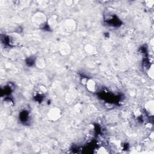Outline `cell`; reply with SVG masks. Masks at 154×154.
I'll return each mask as SVG.
<instances>
[{
    "instance_id": "obj_13",
    "label": "cell",
    "mask_w": 154,
    "mask_h": 154,
    "mask_svg": "<svg viewBox=\"0 0 154 154\" xmlns=\"http://www.w3.org/2000/svg\"><path fill=\"white\" fill-rule=\"evenodd\" d=\"M148 74L150 78H151L152 79L153 78V65L152 64L150 66V67L148 69Z\"/></svg>"
},
{
    "instance_id": "obj_4",
    "label": "cell",
    "mask_w": 154,
    "mask_h": 154,
    "mask_svg": "<svg viewBox=\"0 0 154 154\" xmlns=\"http://www.w3.org/2000/svg\"><path fill=\"white\" fill-rule=\"evenodd\" d=\"M84 86L86 87V89L90 92L94 93L97 90V83L95 81H94L93 79H87Z\"/></svg>"
},
{
    "instance_id": "obj_5",
    "label": "cell",
    "mask_w": 154,
    "mask_h": 154,
    "mask_svg": "<svg viewBox=\"0 0 154 154\" xmlns=\"http://www.w3.org/2000/svg\"><path fill=\"white\" fill-rule=\"evenodd\" d=\"M77 27L76 22L71 19H69L66 20L65 22V28L69 31H72L75 30Z\"/></svg>"
},
{
    "instance_id": "obj_2",
    "label": "cell",
    "mask_w": 154,
    "mask_h": 154,
    "mask_svg": "<svg viewBox=\"0 0 154 154\" xmlns=\"http://www.w3.org/2000/svg\"><path fill=\"white\" fill-rule=\"evenodd\" d=\"M9 43L12 46H18L22 43V38L21 35L16 33H10L7 35Z\"/></svg>"
},
{
    "instance_id": "obj_14",
    "label": "cell",
    "mask_w": 154,
    "mask_h": 154,
    "mask_svg": "<svg viewBox=\"0 0 154 154\" xmlns=\"http://www.w3.org/2000/svg\"><path fill=\"white\" fill-rule=\"evenodd\" d=\"M98 153H108V152H107V150H106L105 148H104V147H101V148H99L98 149Z\"/></svg>"
},
{
    "instance_id": "obj_7",
    "label": "cell",
    "mask_w": 154,
    "mask_h": 154,
    "mask_svg": "<svg viewBox=\"0 0 154 154\" xmlns=\"http://www.w3.org/2000/svg\"><path fill=\"white\" fill-rule=\"evenodd\" d=\"M59 50H60V52L62 55H67L70 54L71 51V48L69 44L66 43H63L60 46Z\"/></svg>"
},
{
    "instance_id": "obj_3",
    "label": "cell",
    "mask_w": 154,
    "mask_h": 154,
    "mask_svg": "<svg viewBox=\"0 0 154 154\" xmlns=\"http://www.w3.org/2000/svg\"><path fill=\"white\" fill-rule=\"evenodd\" d=\"M62 116V111L60 109L57 107H53L51 109L48 113V119L53 122L57 121L60 119Z\"/></svg>"
},
{
    "instance_id": "obj_6",
    "label": "cell",
    "mask_w": 154,
    "mask_h": 154,
    "mask_svg": "<svg viewBox=\"0 0 154 154\" xmlns=\"http://www.w3.org/2000/svg\"><path fill=\"white\" fill-rule=\"evenodd\" d=\"M47 25L51 30L55 29L58 26V18L56 15L51 16L47 21Z\"/></svg>"
},
{
    "instance_id": "obj_8",
    "label": "cell",
    "mask_w": 154,
    "mask_h": 154,
    "mask_svg": "<svg viewBox=\"0 0 154 154\" xmlns=\"http://www.w3.org/2000/svg\"><path fill=\"white\" fill-rule=\"evenodd\" d=\"M35 65L38 68L42 69H44L46 66V62L43 57H37L36 59H35Z\"/></svg>"
},
{
    "instance_id": "obj_12",
    "label": "cell",
    "mask_w": 154,
    "mask_h": 154,
    "mask_svg": "<svg viewBox=\"0 0 154 154\" xmlns=\"http://www.w3.org/2000/svg\"><path fill=\"white\" fill-rule=\"evenodd\" d=\"M4 107L6 109H10L12 107L13 105V102L12 100H11L10 98H6L4 99L3 102Z\"/></svg>"
},
{
    "instance_id": "obj_1",
    "label": "cell",
    "mask_w": 154,
    "mask_h": 154,
    "mask_svg": "<svg viewBox=\"0 0 154 154\" xmlns=\"http://www.w3.org/2000/svg\"><path fill=\"white\" fill-rule=\"evenodd\" d=\"M31 21L34 26L40 27L47 23L48 19L44 13L40 12V11H38L33 16Z\"/></svg>"
},
{
    "instance_id": "obj_9",
    "label": "cell",
    "mask_w": 154,
    "mask_h": 154,
    "mask_svg": "<svg viewBox=\"0 0 154 154\" xmlns=\"http://www.w3.org/2000/svg\"><path fill=\"white\" fill-rule=\"evenodd\" d=\"M145 110L150 115L152 116L153 114V109H154V103L153 101H148L145 104Z\"/></svg>"
},
{
    "instance_id": "obj_10",
    "label": "cell",
    "mask_w": 154,
    "mask_h": 154,
    "mask_svg": "<svg viewBox=\"0 0 154 154\" xmlns=\"http://www.w3.org/2000/svg\"><path fill=\"white\" fill-rule=\"evenodd\" d=\"M47 92H48L47 88L43 85H39L35 89V93L39 95H44Z\"/></svg>"
},
{
    "instance_id": "obj_11",
    "label": "cell",
    "mask_w": 154,
    "mask_h": 154,
    "mask_svg": "<svg viewBox=\"0 0 154 154\" xmlns=\"http://www.w3.org/2000/svg\"><path fill=\"white\" fill-rule=\"evenodd\" d=\"M85 50H86V52L90 55L95 54L97 53V50L93 46L91 45H87L85 46Z\"/></svg>"
},
{
    "instance_id": "obj_15",
    "label": "cell",
    "mask_w": 154,
    "mask_h": 154,
    "mask_svg": "<svg viewBox=\"0 0 154 154\" xmlns=\"http://www.w3.org/2000/svg\"><path fill=\"white\" fill-rule=\"evenodd\" d=\"M134 114H135L136 116H140V114H141V113H140V111L136 110V111H135V112H134Z\"/></svg>"
}]
</instances>
